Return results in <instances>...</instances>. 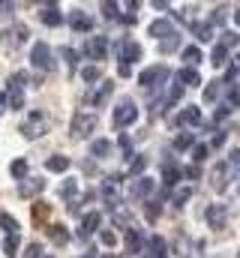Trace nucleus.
I'll return each instance as SVG.
<instances>
[{
	"instance_id": "obj_1",
	"label": "nucleus",
	"mask_w": 240,
	"mask_h": 258,
	"mask_svg": "<svg viewBox=\"0 0 240 258\" xmlns=\"http://www.w3.org/2000/svg\"><path fill=\"white\" fill-rule=\"evenodd\" d=\"M96 129V114L93 111H75L72 123H69V135L72 138H87Z\"/></svg>"
},
{
	"instance_id": "obj_2",
	"label": "nucleus",
	"mask_w": 240,
	"mask_h": 258,
	"mask_svg": "<svg viewBox=\"0 0 240 258\" xmlns=\"http://www.w3.org/2000/svg\"><path fill=\"white\" fill-rule=\"evenodd\" d=\"M45 132H48V117H45L42 111H33V114L21 123V135L30 138V141H33V138H42Z\"/></svg>"
},
{
	"instance_id": "obj_3",
	"label": "nucleus",
	"mask_w": 240,
	"mask_h": 258,
	"mask_svg": "<svg viewBox=\"0 0 240 258\" xmlns=\"http://www.w3.org/2000/svg\"><path fill=\"white\" fill-rule=\"evenodd\" d=\"M30 63L36 66V69H42V72H51V69H54V54H51L48 42H36V45H33Z\"/></svg>"
},
{
	"instance_id": "obj_4",
	"label": "nucleus",
	"mask_w": 240,
	"mask_h": 258,
	"mask_svg": "<svg viewBox=\"0 0 240 258\" xmlns=\"http://www.w3.org/2000/svg\"><path fill=\"white\" fill-rule=\"evenodd\" d=\"M27 39H30L27 24H12L9 30H3V33H0V42H3L6 48H18V45H24Z\"/></svg>"
},
{
	"instance_id": "obj_5",
	"label": "nucleus",
	"mask_w": 240,
	"mask_h": 258,
	"mask_svg": "<svg viewBox=\"0 0 240 258\" xmlns=\"http://www.w3.org/2000/svg\"><path fill=\"white\" fill-rule=\"evenodd\" d=\"M138 120V108H135V102L132 99H123L117 108H114V126L123 129V126H129V123H135Z\"/></svg>"
},
{
	"instance_id": "obj_6",
	"label": "nucleus",
	"mask_w": 240,
	"mask_h": 258,
	"mask_svg": "<svg viewBox=\"0 0 240 258\" xmlns=\"http://www.w3.org/2000/svg\"><path fill=\"white\" fill-rule=\"evenodd\" d=\"M105 51H108V39L105 36H90L87 45H84V54L90 60H105Z\"/></svg>"
},
{
	"instance_id": "obj_7",
	"label": "nucleus",
	"mask_w": 240,
	"mask_h": 258,
	"mask_svg": "<svg viewBox=\"0 0 240 258\" xmlns=\"http://www.w3.org/2000/svg\"><path fill=\"white\" fill-rule=\"evenodd\" d=\"M162 78H168V66H150V69H144V72L138 75L141 87H153V84L162 81Z\"/></svg>"
},
{
	"instance_id": "obj_8",
	"label": "nucleus",
	"mask_w": 240,
	"mask_h": 258,
	"mask_svg": "<svg viewBox=\"0 0 240 258\" xmlns=\"http://www.w3.org/2000/svg\"><path fill=\"white\" fill-rule=\"evenodd\" d=\"M111 90H114V84H111V81H99V87L87 93V102L99 108V105H105V102H108V96H111Z\"/></svg>"
},
{
	"instance_id": "obj_9",
	"label": "nucleus",
	"mask_w": 240,
	"mask_h": 258,
	"mask_svg": "<svg viewBox=\"0 0 240 258\" xmlns=\"http://www.w3.org/2000/svg\"><path fill=\"white\" fill-rule=\"evenodd\" d=\"M42 189H45V180L42 177H24L18 183V195L21 198H33V195H39Z\"/></svg>"
},
{
	"instance_id": "obj_10",
	"label": "nucleus",
	"mask_w": 240,
	"mask_h": 258,
	"mask_svg": "<svg viewBox=\"0 0 240 258\" xmlns=\"http://www.w3.org/2000/svg\"><path fill=\"white\" fill-rule=\"evenodd\" d=\"M39 18H42L45 27H57V24H63V15H60V9L54 6V3H48V6L39 12Z\"/></svg>"
},
{
	"instance_id": "obj_11",
	"label": "nucleus",
	"mask_w": 240,
	"mask_h": 258,
	"mask_svg": "<svg viewBox=\"0 0 240 258\" xmlns=\"http://www.w3.org/2000/svg\"><path fill=\"white\" fill-rule=\"evenodd\" d=\"M99 222H102V216L93 210V213H87L84 219H81V231H78V237H90L96 228H99Z\"/></svg>"
},
{
	"instance_id": "obj_12",
	"label": "nucleus",
	"mask_w": 240,
	"mask_h": 258,
	"mask_svg": "<svg viewBox=\"0 0 240 258\" xmlns=\"http://www.w3.org/2000/svg\"><path fill=\"white\" fill-rule=\"evenodd\" d=\"M132 60H141V45L138 42H123L120 48V63H132Z\"/></svg>"
},
{
	"instance_id": "obj_13",
	"label": "nucleus",
	"mask_w": 240,
	"mask_h": 258,
	"mask_svg": "<svg viewBox=\"0 0 240 258\" xmlns=\"http://www.w3.org/2000/svg\"><path fill=\"white\" fill-rule=\"evenodd\" d=\"M69 24H72V30H78V33H87V30L93 27V21H90L81 9H75V12L69 15Z\"/></svg>"
},
{
	"instance_id": "obj_14",
	"label": "nucleus",
	"mask_w": 240,
	"mask_h": 258,
	"mask_svg": "<svg viewBox=\"0 0 240 258\" xmlns=\"http://www.w3.org/2000/svg\"><path fill=\"white\" fill-rule=\"evenodd\" d=\"M177 81H180V87H195V84H201V75H198V69H180L177 72Z\"/></svg>"
},
{
	"instance_id": "obj_15",
	"label": "nucleus",
	"mask_w": 240,
	"mask_h": 258,
	"mask_svg": "<svg viewBox=\"0 0 240 258\" xmlns=\"http://www.w3.org/2000/svg\"><path fill=\"white\" fill-rule=\"evenodd\" d=\"M45 168H48V171H54V174H63V171L69 168V156H60V153L48 156V159H45Z\"/></svg>"
},
{
	"instance_id": "obj_16",
	"label": "nucleus",
	"mask_w": 240,
	"mask_h": 258,
	"mask_svg": "<svg viewBox=\"0 0 240 258\" xmlns=\"http://www.w3.org/2000/svg\"><path fill=\"white\" fill-rule=\"evenodd\" d=\"M198 120H201V111H198L195 105H192V108H183V111L177 114V126H189V123L195 126Z\"/></svg>"
},
{
	"instance_id": "obj_17",
	"label": "nucleus",
	"mask_w": 240,
	"mask_h": 258,
	"mask_svg": "<svg viewBox=\"0 0 240 258\" xmlns=\"http://www.w3.org/2000/svg\"><path fill=\"white\" fill-rule=\"evenodd\" d=\"M147 33H150V36H159V39H162V36H171V21H168V18H159V21H153V24L147 27Z\"/></svg>"
},
{
	"instance_id": "obj_18",
	"label": "nucleus",
	"mask_w": 240,
	"mask_h": 258,
	"mask_svg": "<svg viewBox=\"0 0 240 258\" xmlns=\"http://www.w3.org/2000/svg\"><path fill=\"white\" fill-rule=\"evenodd\" d=\"M207 222H210L213 228H222V225H225V207H222V204H213V207L207 210Z\"/></svg>"
},
{
	"instance_id": "obj_19",
	"label": "nucleus",
	"mask_w": 240,
	"mask_h": 258,
	"mask_svg": "<svg viewBox=\"0 0 240 258\" xmlns=\"http://www.w3.org/2000/svg\"><path fill=\"white\" fill-rule=\"evenodd\" d=\"M126 252H141V231L138 228H126Z\"/></svg>"
},
{
	"instance_id": "obj_20",
	"label": "nucleus",
	"mask_w": 240,
	"mask_h": 258,
	"mask_svg": "<svg viewBox=\"0 0 240 258\" xmlns=\"http://www.w3.org/2000/svg\"><path fill=\"white\" fill-rule=\"evenodd\" d=\"M18 249H21V237H18V234H6V240H3V255L15 258Z\"/></svg>"
},
{
	"instance_id": "obj_21",
	"label": "nucleus",
	"mask_w": 240,
	"mask_h": 258,
	"mask_svg": "<svg viewBox=\"0 0 240 258\" xmlns=\"http://www.w3.org/2000/svg\"><path fill=\"white\" fill-rule=\"evenodd\" d=\"M30 81V75L27 72H12L9 75V81H6V90H24V84Z\"/></svg>"
},
{
	"instance_id": "obj_22",
	"label": "nucleus",
	"mask_w": 240,
	"mask_h": 258,
	"mask_svg": "<svg viewBox=\"0 0 240 258\" xmlns=\"http://www.w3.org/2000/svg\"><path fill=\"white\" fill-rule=\"evenodd\" d=\"M90 153H93L96 159H105V156L111 153V141H105V138H96V141L90 144Z\"/></svg>"
},
{
	"instance_id": "obj_23",
	"label": "nucleus",
	"mask_w": 240,
	"mask_h": 258,
	"mask_svg": "<svg viewBox=\"0 0 240 258\" xmlns=\"http://www.w3.org/2000/svg\"><path fill=\"white\" fill-rule=\"evenodd\" d=\"M153 192V180H147V177H138L135 183H132V195L135 198H144V195Z\"/></svg>"
},
{
	"instance_id": "obj_24",
	"label": "nucleus",
	"mask_w": 240,
	"mask_h": 258,
	"mask_svg": "<svg viewBox=\"0 0 240 258\" xmlns=\"http://www.w3.org/2000/svg\"><path fill=\"white\" fill-rule=\"evenodd\" d=\"M9 174H12L15 180H24V177H27V159H12V162H9Z\"/></svg>"
},
{
	"instance_id": "obj_25",
	"label": "nucleus",
	"mask_w": 240,
	"mask_h": 258,
	"mask_svg": "<svg viewBox=\"0 0 240 258\" xmlns=\"http://www.w3.org/2000/svg\"><path fill=\"white\" fill-rule=\"evenodd\" d=\"M0 228H3L6 234H18L21 225H18V219H15L12 213H0Z\"/></svg>"
},
{
	"instance_id": "obj_26",
	"label": "nucleus",
	"mask_w": 240,
	"mask_h": 258,
	"mask_svg": "<svg viewBox=\"0 0 240 258\" xmlns=\"http://www.w3.org/2000/svg\"><path fill=\"white\" fill-rule=\"evenodd\" d=\"M48 234H51V240H54L57 246H66V243H69V231H66L63 225H48Z\"/></svg>"
},
{
	"instance_id": "obj_27",
	"label": "nucleus",
	"mask_w": 240,
	"mask_h": 258,
	"mask_svg": "<svg viewBox=\"0 0 240 258\" xmlns=\"http://www.w3.org/2000/svg\"><path fill=\"white\" fill-rule=\"evenodd\" d=\"M225 177H228V165L222 162V165L213 168V186H216V189H225V183H228Z\"/></svg>"
},
{
	"instance_id": "obj_28",
	"label": "nucleus",
	"mask_w": 240,
	"mask_h": 258,
	"mask_svg": "<svg viewBox=\"0 0 240 258\" xmlns=\"http://www.w3.org/2000/svg\"><path fill=\"white\" fill-rule=\"evenodd\" d=\"M147 258H168V252H165V240H162V237H153V240H150V252H147Z\"/></svg>"
},
{
	"instance_id": "obj_29",
	"label": "nucleus",
	"mask_w": 240,
	"mask_h": 258,
	"mask_svg": "<svg viewBox=\"0 0 240 258\" xmlns=\"http://www.w3.org/2000/svg\"><path fill=\"white\" fill-rule=\"evenodd\" d=\"M183 60L189 63V69H195V63H201V48L186 45V48H183Z\"/></svg>"
},
{
	"instance_id": "obj_30",
	"label": "nucleus",
	"mask_w": 240,
	"mask_h": 258,
	"mask_svg": "<svg viewBox=\"0 0 240 258\" xmlns=\"http://www.w3.org/2000/svg\"><path fill=\"white\" fill-rule=\"evenodd\" d=\"M162 177H165V186H174L177 177H180L177 165H174V162H165V165H162Z\"/></svg>"
},
{
	"instance_id": "obj_31",
	"label": "nucleus",
	"mask_w": 240,
	"mask_h": 258,
	"mask_svg": "<svg viewBox=\"0 0 240 258\" xmlns=\"http://www.w3.org/2000/svg\"><path fill=\"white\" fill-rule=\"evenodd\" d=\"M6 105H9L12 111L24 108V93H21V90H9V93H6Z\"/></svg>"
},
{
	"instance_id": "obj_32",
	"label": "nucleus",
	"mask_w": 240,
	"mask_h": 258,
	"mask_svg": "<svg viewBox=\"0 0 240 258\" xmlns=\"http://www.w3.org/2000/svg\"><path fill=\"white\" fill-rule=\"evenodd\" d=\"M81 78H84L87 84L102 81V69H99V66H84V69H81Z\"/></svg>"
},
{
	"instance_id": "obj_33",
	"label": "nucleus",
	"mask_w": 240,
	"mask_h": 258,
	"mask_svg": "<svg viewBox=\"0 0 240 258\" xmlns=\"http://www.w3.org/2000/svg\"><path fill=\"white\" fill-rule=\"evenodd\" d=\"M48 213H51V204H45V201H36V204H33V219H36V222H45Z\"/></svg>"
},
{
	"instance_id": "obj_34",
	"label": "nucleus",
	"mask_w": 240,
	"mask_h": 258,
	"mask_svg": "<svg viewBox=\"0 0 240 258\" xmlns=\"http://www.w3.org/2000/svg\"><path fill=\"white\" fill-rule=\"evenodd\" d=\"M192 144H195V132H183V135L174 138V147H177V150H186V147H192Z\"/></svg>"
},
{
	"instance_id": "obj_35",
	"label": "nucleus",
	"mask_w": 240,
	"mask_h": 258,
	"mask_svg": "<svg viewBox=\"0 0 240 258\" xmlns=\"http://www.w3.org/2000/svg\"><path fill=\"white\" fill-rule=\"evenodd\" d=\"M75 192H78V183H75V180H63V183H60V198H69V201H72Z\"/></svg>"
},
{
	"instance_id": "obj_36",
	"label": "nucleus",
	"mask_w": 240,
	"mask_h": 258,
	"mask_svg": "<svg viewBox=\"0 0 240 258\" xmlns=\"http://www.w3.org/2000/svg\"><path fill=\"white\" fill-rule=\"evenodd\" d=\"M177 45H180V36H174V33H171L168 39H162V42H159V51H162V54H168V51H174Z\"/></svg>"
},
{
	"instance_id": "obj_37",
	"label": "nucleus",
	"mask_w": 240,
	"mask_h": 258,
	"mask_svg": "<svg viewBox=\"0 0 240 258\" xmlns=\"http://www.w3.org/2000/svg\"><path fill=\"white\" fill-rule=\"evenodd\" d=\"M195 36H198L201 42H207V39H213V30H210V24H195Z\"/></svg>"
},
{
	"instance_id": "obj_38",
	"label": "nucleus",
	"mask_w": 240,
	"mask_h": 258,
	"mask_svg": "<svg viewBox=\"0 0 240 258\" xmlns=\"http://www.w3.org/2000/svg\"><path fill=\"white\" fill-rule=\"evenodd\" d=\"M60 57L69 63V69H75V63H78V54H75L72 48H60Z\"/></svg>"
},
{
	"instance_id": "obj_39",
	"label": "nucleus",
	"mask_w": 240,
	"mask_h": 258,
	"mask_svg": "<svg viewBox=\"0 0 240 258\" xmlns=\"http://www.w3.org/2000/svg\"><path fill=\"white\" fill-rule=\"evenodd\" d=\"M210 63H213V66H222V63H225V48H222V45H216V48H213Z\"/></svg>"
},
{
	"instance_id": "obj_40",
	"label": "nucleus",
	"mask_w": 240,
	"mask_h": 258,
	"mask_svg": "<svg viewBox=\"0 0 240 258\" xmlns=\"http://www.w3.org/2000/svg\"><path fill=\"white\" fill-rule=\"evenodd\" d=\"M216 96H219V81H213L210 87H204V99H207V102H213Z\"/></svg>"
},
{
	"instance_id": "obj_41",
	"label": "nucleus",
	"mask_w": 240,
	"mask_h": 258,
	"mask_svg": "<svg viewBox=\"0 0 240 258\" xmlns=\"http://www.w3.org/2000/svg\"><path fill=\"white\" fill-rule=\"evenodd\" d=\"M144 168H147V156H138V159H132V168H129V171H132V174H141Z\"/></svg>"
},
{
	"instance_id": "obj_42",
	"label": "nucleus",
	"mask_w": 240,
	"mask_h": 258,
	"mask_svg": "<svg viewBox=\"0 0 240 258\" xmlns=\"http://www.w3.org/2000/svg\"><path fill=\"white\" fill-rule=\"evenodd\" d=\"M192 159H195V162H204V159H207V147H204V144H198V147L192 150Z\"/></svg>"
},
{
	"instance_id": "obj_43",
	"label": "nucleus",
	"mask_w": 240,
	"mask_h": 258,
	"mask_svg": "<svg viewBox=\"0 0 240 258\" xmlns=\"http://www.w3.org/2000/svg\"><path fill=\"white\" fill-rule=\"evenodd\" d=\"M189 195H192V186H183V189L174 195V204H183V201H189Z\"/></svg>"
},
{
	"instance_id": "obj_44",
	"label": "nucleus",
	"mask_w": 240,
	"mask_h": 258,
	"mask_svg": "<svg viewBox=\"0 0 240 258\" xmlns=\"http://www.w3.org/2000/svg\"><path fill=\"white\" fill-rule=\"evenodd\" d=\"M39 252H42V246H39V243H30V246L24 249V258H39Z\"/></svg>"
},
{
	"instance_id": "obj_45",
	"label": "nucleus",
	"mask_w": 240,
	"mask_h": 258,
	"mask_svg": "<svg viewBox=\"0 0 240 258\" xmlns=\"http://www.w3.org/2000/svg\"><path fill=\"white\" fill-rule=\"evenodd\" d=\"M102 12L105 18H117V3H102Z\"/></svg>"
},
{
	"instance_id": "obj_46",
	"label": "nucleus",
	"mask_w": 240,
	"mask_h": 258,
	"mask_svg": "<svg viewBox=\"0 0 240 258\" xmlns=\"http://www.w3.org/2000/svg\"><path fill=\"white\" fill-rule=\"evenodd\" d=\"M99 237H102V243H105V246H114V243H117V234H114V231H102Z\"/></svg>"
},
{
	"instance_id": "obj_47",
	"label": "nucleus",
	"mask_w": 240,
	"mask_h": 258,
	"mask_svg": "<svg viewBox=\"0 0 240 258\" xmlns=\"http://www.w3.org/2000/svg\"><path fill=\"white\" fill-rule=\"evenodd\" d=\"M147 216H150V219L159 216V201H147Z\"/></svg>"
},
{
	"instance_id": "obj_48",
	"label": "nucleus",
	"mask_w": 240,
	"mask_h": 258,
	"mask_svg": "<svg viewBox=\"0 0 240 258\" xmlns=\"http://www.w3.org/2000/svg\"><path fill=\"white\" fill-rule=\"evenodd\" d=\"M234 42H237L234 33H222V48H225V45H234Z\"/></svg>"
},
{
	"instance_id": "obj_49",
	"label": "nucleus",
	"mask_w": 240,
	"mask_h": 258,
	"mask_svg": "<svg viewBox=\"0 0 240 258\" xmlns=\"http://www.w3.org/2000/svg\"><path fill=\"white\" fill-rule=\"evenodd\" d=\"M15 12V3H0V15H12Z\"/></svg>"
},
{
	"instance_id": "obj_50",
	"label": "nucleus",
	"mask_w": 240,
	"mask_h": 258,
	"mask_svg": "<svg viewBox=\"0 0 240 258\" xmlns=\"http://www.w3.org/2000/svg\"><path fill=\"white\" fill-rule=\"evenodd\" d=\"M198 174H201V171H198L195 165H189V168H186V177H189V180H198Z\"/></svg>"
},
{
	"instance_id": "obj_51",
	"label": "nucleus",
	"mask_w": 240,
	"mask_h": 258,
	"mask_svg": "<svg viewBox=\"0 0 240 258\" xmlns=\"http://www.w3.org/2000/svg\"><path fill=\"white\" fill-rule=\"evenodd\" d=\"M219 144H225V132H216L213 135V147H219Z\"/></svg>"
},
{
	"instance_id": "obj_52",
	"label": "nucleus",
	"mask_w": 240,
	"mask_h": 258,
	"mask_svg": "<svg viewBox=\"0 0 240 258\" xmlns=\"http://www.w3.org/2000/svg\"><path fill=\"white\" fill-rule=\"evenodd\" d=\"M117 72H120V75H123V78H126V75L132 72V66H126V63H117Z\"/></svg>"
},
{
	"instance_id": "obj_53",
	"label": "nucleus",
	"mask_w": 240,
	"mask_h": 258,
	"mask_svg": "<svg viewBox=\"0 0 240 258\" xmlns=\"http://www.w3.org/2000/svg\"><path fill=\"white\" fill-rule=\"evenodd\" d=\"M120 150H123V153H126V156H129V138H126V135H123V138H120Z\"/></svg>"
},
{
	"instance_id": "obj_54",
	"label": "nucleus",
	"mask_w": 240,
	"mask_h": 258,
	"mask_svg": "<svg viewBox=\"0 0 240 258\" xmlns=\"http://www.w3.org/2000/svg\"><path fill=\"white\" fill-rule=\"evenodd\" d=\"M231 165H240V150H234V153H231Z\"/></svg>"
},
{
	"instance_id": "obj_55",
	"label": "nucleus",
	"mask_w": 240,
	"mask_h": 258,
	"mask_svg": "<svg viewBox=\"0 0 240 258\" xmlns=\"http://www.w3.org/2000/svg\"><path fill=\"white\" fill-rule=\"evenodd\" d=\"M234 21H237V24H240V9H237V12H234Z\"/></svg>"
},
{
	"instance_id": "obj_56",
	"label": "nucleus",
	"mask_w": 240,
	"mask_h": 258,
	"mask_svg": "<svg viewBox=\"0 0 240 258\" xmlns=\"http://www.w3.org/2000/svg\"><path fill=\"white\" fill-rule=\"evenodd\" d=\"M234 63H237V66H240V51H237V60H234Z\"/></svg>"
},
{
	"instance_id": "obj_57",
	"label": "nucleus",
	"mask_w": 240,
	"mask_h": 258,
	"mask_svg": "<svg viewBox=\"0 0 240 258\" xmlns=\"http://www.w3.org/2000/svg\"><path fill=\"white\" fill-rule=\"evenodd\" d=\"M84 258H96V255H93V252H90V255H84Z\"/></svg>"
},
{
	"instance_id": "obj_58",
	"label": "nucleus",
	"mask_w": 240,
	"mask_h": 258,
	"mask_svg": "<svg viewBox=\"0 0 240 258\" xmlns=\"http://www.w3.org/2000/svg\"><path fill=\"white\" fill-rule=\"evenodd\" d=\"M102 258H114V255H102Z\"/></svg>"
},
{
	"instance_id": "obj_59",
	"label": "nucleus",
	"mask_w": 240,
	"mask_h": 258,
	"mask_svg": "<svg viewBox=\"0 0 240 258\" xmlns=\"http://www.w3.org/2000/svg\"><path fill=\"white\" fill-rule=\"evenodd\" d=\"M45 258H54V255H45Z\"/></svg>"
}]
</instances>
